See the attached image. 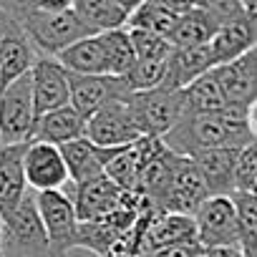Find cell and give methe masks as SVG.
Returning a JSON list of instances; mask_svg holds the SVG:
<instances>
[{
  "label": "cell",
  "instance_id": "ab89813d",
  "mask_svg": "<svg viewBox=\"0 0 257 257\" xmlns=\"http://www.w3.org/2000/svg\"><path fill=\"white\" fill-rule=\"evenodd\" d=\"M121 3L126 6V11H128V13H132L137 6H142V3H144V0H121Z\"/></svg>",
  "mask_w": 257,
  "mask_h": 257
},
{
  "label": "cell",
  "instance_id": "d590c367",
  "mask_svg": "<svg viewBox=\"0 0 257 257\" xmlns=\"http://www.w3.org/2000/svg\"><path fill=\"white\" fill-rule=\"evenodd\" d=\"M204 257H247L242 244H219V247H204Z\"/></svg>",
  "mask_w": 257,
  "mask_h": 257
},
{
  "label": "cell",
  "instance_id": "ee69618b",
  "mask_svg": "<svg viewBox=\"0 0 257 257\" xmlns=\"http://www.w3.org/2000/svg\"><path fill=\"white\" fill-rule=\"evenodd\" d=\"M106 257H132V254H121V252H108Z\"/></svg>",
  "mask_w": 257,
  "mask_h": 257
},
{
  "label": "cell",
  "instance_id": "7c38bea8",
  "mask_svg": "<svg viewBox=\"0 0 257 257\" xmlns=\"http://www.w3.org/2000/svg\"><path fill=\"white\" fill-rule=\"evenodd\" d=\"M26 179L33 192L63 189L71 182L61 147L33 139L26 149Z\"/></svg>",
  "mask_w": 257,
  "mask_h": 257
},
{
  "label": "cell",
  "instance_id": "ba28073f",
  "mask_svg": "<svg viewBox=\"0 0 257 257\" xmlns=\"http://www.w3.org/2000/svg\"><path fill=\"white\" fill-rule=\"evenodd\" d=\"M38 56L41 53L31 43L18 18L6 6H0V88L28 73L36 66Z\"/></svg>",
  "mask_w": 257,
  "mask_h": 257
},
{
  "label": "cell",
  "instance_id": "4dcf8cb0",
  "mask_svg": "<svg viewBox=\"0 0 257 257\" xmlns=\"http://www.w3.org/2000/svg\"><path fill=\"white\" fill-rule=\"evenodd\" d=\"M128 36H132L137 58H144V61H167L174 51V43L169 38L144 31V28H128Z\"/></svg>",
  "mask_w": 257,
  "mask_h": 257
},
{
  "label": "cell",
  "instance_id": "7a4b0ae2",
  "mask_svg": "<svg viewBox=\"0 0 257 257\" xmlns=\"http://www.w3.org/2000/svg\"><path fill=\"white\" fill-rule=\"evenodd\" d=\"M164 142L169 149L184 157H194L197 152L217 147H244L227 126L222 113H197V111H184L182 118L174 123V128L164 137Z\"/></svg>",
  "mask_w": 257,
  "mask_h": 257
},
{
  "label": "cell",
  "instance_id": "7bdbcfd3",
  "mask_svg": "<svg viewBox=\"0 0 257 257\" xmlns=\"http://www.w3.org/2000/svg\"><path fill=\"white\" fill-rule=\"evenodd\" d=\"M244 254H247V257H257V244H254V247H249Z\"/></svg>",
  "mask_w": 257,
  "mask_h": 257
},
{
  "label": "cell",
  "instance_id": "e0dca14e",
  "mask_svg": "<svg viewBox=\"0 0 257 257\" xmlns=\"http://www.w3.org/2000/svg\"><path fill=\"white\" fill-rule=\"evenodd\" d=\"M209 46H212L217 66L232 63L247 51H252L257 46V11H249L242 18L222 23Z\"/></svg>",
  "mask_w": 257,
  "mask_h": 257
},
{
  "label": "cell",
  "instance_id": "d6986e66",
  "mask_svg": "<svg viewBox=\"0 0 257 257\" xmlns=\"http://www.w3.org/2000/svg\"><path fill=\"white\" fill-rule=\"evenodd\" d=\"M83 137H88V118L68 103V106H61V108H53L38 116L33 139L61 147L66 142L83 139Z\"/></svg>",
  "mask_w": 257,
  "mask_h": 257
},
{
  "label": "cell",
  "instance_id": "e575fe53",
  "mask_svg": "<svg viewBox=\"0 0 257 257\" xmlns=\"http://www.w3.org/2000/svg\"><path fill=\"white\" fill-rule=\"evenodd\" d=\"M139 257H204V244L192 242V244H179V247H164V249L144 252Z\"/></svg>",
  "mask_w": 257,
  "mask_h": 257
},
{
  "label": "cell",
  "instance_id": "83f0119b",
  "mask_svg": "<svg viewBox=\"0 0 257 257\" xmlns=\"http://www.w3.org/2000/svg\"><path fill=\"white\" fill-rule=\"evenodd\" d=\"M103 48H106V58H108V73L111 76H126L134 68L137 51L132 43V36H128V28H113V31H103Z\"/></svg>",
  "mask_w": 257,
  "mask_h": 257
},
{
  "label": "cell",
  "instance_id": "8fae6325",
  "mask_svg": "<svg viewBox=\"0 0 257 257\" xmlns=\"http://www.w3.org/2000/svg\"><path fill=\"white\" fill-rule=\"evenodd\" d=\"M128 93L123 76H111V73H71V106L78 108L86 118L93 116L98 108H103L111 101H121Z\"/></svg>",
  "mask_w": 257,
  "mask_h": 257
},
{
  "label": "cell",
  "instance_id": "3957f363",
  "mask_svg": "<svg viewBox=\"0 0 257 257\" xmlns=\"http://www.w3.org/2000/svg\"><path fill=\"white\" fill-rule=\"evenodd\" d=\"M36 98L33 73H23L6 88H0V144H26L36 137Z\"/></svg>",
  "mask_w": 257,
  "mask_h": 257
},
{
  "label": "cell",
  "instance_id": "484cf974",
  "mask_svg": "<svg viewBox=\"0 0 257 257\" xmlns=\"http://www.w3.org/2000/svg\"><path fill=\"white\" fill-rule=\"evenodd\" d=\"M73 11L96 33L123 28L128 21V11L121 0H76Z\"/></svg>",
  "mask_w": 257,
  "mask_h": 257
},
{
  "label": "cell",
  "instance_id": "74e56055",
  "mask_svg": "<svg viewBox=\"0 0 257 257\" xmlns=\"http://www.w3.org/2000/svg\"><path fill=\"white\" fill-rule=\"evenodd\" d=\"M157 3H162L164 8H169V11L177 13V16H184V13H189L192 8H197V0H157Z\"/></svg>",
  "mask_w": 257,
  "mask_h": 257
},
{
  "label": "cell",
  "instance_id": "7402d4cb",
  "mask_svg": "<svg viewBox=\"0 0 257 257\" xmlns=\"http://www.w3.org/2000/svg\"><path fill=\"white\" fill-rule=\"evenodd\" d=\"M219 83L224 86L229 101L249 103L257 98V46L239 56L232 63H222L212 68Z\"/></svg>",
  "mask_w": 257,
  "mask_h": 257
},
{
  "label": "cell",
  "instance_id": "f546056e",
  "mask_svg": "<svg viewBox=\"0 0 257 257\" xmlns=\"http://www.w3.org/2000/svg\"><path fill=\"white\" fill-rule=\"evenodd\" d=\"M167 63H169V58L167 61H144V58H139L134 63V68L128 71L123 78H126V83H128V88H132V91L159 88L167 81Z\"/></svg>",
  "mask_w": 257,
  "mask_h": 257
},
{
  "label": "cell",
  "instance_id": "ffe728a7",
  "mask_svg": "<svg viewBox=\"0 0 257 257\" xmlns=\"http://www.w3.org/2000/svg\"><path fill=\"white\" fill-rule=\"evenodd\" d=\"M217 66L212 46H187V48H174L167 63V81L164 86L169 88H187L192 81H197L199 76L209 73Z\"/></svg>",
  "mask_w": 257,
  "mask_h": 257
},
{
  "label": "cell",
  "instance_id": "8d00e7d4",
  "mask_svg": "<svg viewBox=\"0 0 257 257\" xmlns=\"http://www.w3.org/2000/svg\"><path fill=\"white\" fill-rule=\"evenodd\" d=\"M33 3L46 13H66V11H73L76 0H33Z\"/></svg>",
  "mask_w": 257,
  "mask_h": 257
},
{
  "label": "cell",
  "instance_id": "4fadbf2b",
  "mask_svg": "<svg viewBox=\"0 0 257 257\" xmlns=\"http://www.w3.org/2000/svg\"><path fill=\"white\" fill-rule=\"evenodd\" d=\"M31 73L38 116L71 103V71L56 56H38Z\"/></svg>",
  "mask_w": 257,
  "mask_h": 257
},
{
  "label": "cell",
  "instance_id": "9c48e42d",
  "mask_svg": "<svg viewBox=\"0 0 257 257\" xmlns=\"http://www.w3.org/2000/svg\"><path fill=\"white\" fill-rule=\"evenodd\" d=\"M197 234L199 244L219 247V244H242L239 214L232 194H212L197 212Z\"/></svg>",
  "mask_w": 257,
  "mask_h": 257
},
{
  "label": "cell",
  "instance_id": "bcb514c9",
  "mask_svg": "<svg viewBox=\"0 0 257 257\" xmlns=\"http://www.w3.org/2000/svg\"><path fill=\"white\" fill-rule=\"evenodd\" d=\"M0 3H6V0H0Z\"/></svg>",
  "mask_w": 257,
  "mask_h": 257
},
{
  "label": "cell",
  "instance_id": "44dd1931",
  "mask_svg": "<svg viewBox=\"0 0 257 257\" xmlns=\"http://www.w3.org/2000/svg\"><path fill=\"white\" fill-rule=\"evenodd\" d=\"M239 149L242 147H217L197 152L192 157L212 194H234V169Z\"/></svg>",
  "mask_w": 257,
  "mask_h": 257
},
{
  "label": "cell",
  "instance_id": "f1b7e54d",
  "mask_svg": "<svg viewBox=\"0 0 257 257\" xmlns=\"http://www.w3.org/2000/svg\"><path fill=\"white\" fill-rule=\"evenodd\" d=\"M106 177H111L121 189L126 192H139L142 184V164H139V154L134 149V144L126 147H116L108 164H106Z\"/></svg>",
  "mask_w": 257,
  "mask_h": 257
},
{
  "label": "cell",
  "instance_id": "f6af8a7d",
  "mask_svg": "<svg viewBox=\"0 0 257 257\" xmlns=\"http://www.w3.org/2000/svg\"><path fill=\"white\" fill-rule=\"evenodd\" d=\"M252 194H254V197H257V184H254V189H252Z\"/></svg>",
  "mask_w": 257,
  "mask_h": 257
},
{
  "label": "cell",
  "instance_id": "30bf717a",
  "mask_svg": "<svg viewBox=\"0 0 257 257\" xmlns=\"http://www.w3.org/2000/svg\"><path fill=\"white\" fill-rule=\"evenodd\" d=\"M142 134L137 116L128 106V96L121 101H111L88 116V139L98 147H126L134 144Z\"/></svg>",
  "mask_w": 257,
  "mask_h": 257
},
{
  "label": "cell",
  "instance_id": "277c9868",
  "mask_svg": "<svg viewBox=\"0 0 257 257\" xmlns=\"http://www.w3.org/2000/svg\"><path fill=\"white\" fill-rule=\"evenodd\" d=\"M3 254L6 257H51V242L38 212L36 192H28L18 209L3 219Z\"/></svg>",
  "mask_w": 257,
  "mask_h": 257
},
{
  "label": "cell",
  "instance_id": "60d3db41",
  "mask_svg": "<svg viewBox=\"0 0 257 257\" xmlns=\"http://www.w3.org/2000/svg\"><path fill=\"white\" fill-rule=\"evenodd\" d=\"M0 257H6L3 254V214H0Z\"/></svg>",
  "mask_w": 257,
  "mask_h": 257
},
{
  "label": "cell",
  "instance_id": "8992f818",
  "mask_svg": "<svg viewBox=\"0 0 257 257\" xmlns=\"http://www.w3.org/2000/svg\"><path fill=\"white\" fill-rule=\"evenodd\" d=\"M36 202L48 232L51 257H68L73 249H78V227H81L73 197L66 189H48V192H36Z\"/></svg>",
  "mask_w": 257,
  "mask_h": 257
},
{
  "label": "cell",
  "instance_id": "4316f807",
  "mask_svg": "<svg viewBox=\"0 0 257 257\" xmlns=\"http://www.w3.org/2000/svg\"><path fill=\"white\" fill-rule=\"evenodd\" d=\"M177 23H179L177 13H172L169 8L157 3V0H144L142 6H137L132 13H128L126 28H144V31L159 33V36L172 41V36L177 31Z\"/></svg>",
  "mask_w": 257,
  "mask_h": 257
},
{
  "label": "cell",
  "instance_id": "6da1fadb",
  "mask_svg": "<svg viewBox=\"0 0 257 257\" xmlns=\"http://www.w3.org/2000/svg\"><path fill=\"white\" fill-rule=\"evenodd\" d=\"M0 6H6L18 18V23L23 26V31L28 33L31 43L36 46L41 56H58L76 41L96 33L83 23V18L76 11L46 13L33 0H6Z\"/></svg>",
  "mask_w": 257,
  "mask_h": 257
},
{
  "label": "cell",
  "instance_id": "d6a6232c",
  "mask_svg": "<svg viewBox=\"0 0 257 257\" xmlns=\"http://www.w3.org/2000/svg\"><path fill=\"white\" fill-rule=\"evenodd\" d=\"M254 184H257V139L239 149L234 169V192H252Z\"/></svg>",
  "mask_w": 257,
  "mask_h": 257
},
{
  "label": "cell",
  "instance_id": "836d02e7",
  "mask_svg": "<svg viewBox=\"0 0 257 257\" xmlns=\"http://www.w3.org/2000/svg\"><path fill=\"white\" fill-rule=\"evenodd\" d=\"M197 6L204 8L209 16H214L219 23H227V21H234L249 13L244 0H197Z\"/></svg>",
  "mask_w": 257,
  "mask_h": 257
},
{
  "label": "cell",
  "instance_id": "5b68a950",
  "mask_svg": "<svg viewBox=\"0 0 257 257\" xmlns=\"http://www.w3.org/2000/svg\"><path fill=\"white\" fill-rule=\"evenodd\" d=\"M128 106H132L137 123L144 137H167L174 123L187 111L184 93L179 88L159 86L152 91H134L128 93Z\"/></svg>",
  "mask_w": 257,
  "mask_h": 257
},
{
  "label": "cell",
  "instance_id": "f35d334b",
  "mask_svg": "<svg viewBox=\"0 0 257 257\" xmlns=\"http://www.w3.org/2000/svg\"><path fill=\"white\" fill-rule=\"evenodd\" d=\"M247 118H249V132H252V137L257 139V98L249 101V106H247Z\"/></svg>",
  "mask_w": 257,
  "mask_h": 257
},
{
  "label": "cell",
  "instance_id": "9a60e30c",
  "mask_svg": "<svg viewBox=\"0 0 257 257\" xmlns=\"http://www.w3.org/2000/svg\"><path fill=\"white\" fill-rule=\"evenodd\" d=\"M26 144H0V214L3 219L18 209L28 194L26 179Z\"/></svg>",
  "mask_w": 257,
  "mask_h": 257
},
{
  "label": "cell",
  "instance_id": "5bb4252c",
  "mask_svg": "<svg viewBox=\"0 0 257 257\" xmlns=\"http://www.w3.org/2000/svg\"><path fill=\"white\" fill-rule=\"evenodd\" d=\"M71 197H73L78 219L88 222V219H98V217H106L113 209H118L123 204L126 189H121L111 177L101 174V177H93V179L73 184Z\"/></svg>",
  "mask_w": 257,
  "mask_h": 257
},
{
  "label": "cell",
  "instance_id": "2e32d148",
  "mask_svg": "<svg viewBox=\"0 0 257 257\" xmlns=\"http://www.w3.org/2000/svg\"><path fill=\"white\" fill-rule=\"evenodd\" d=\"M199 242L197 234V219L194 214H182V212H154V217L147 224L144 232V252L164 249V247H179V244H192Z\"/></svg>",
  "mask_w": 257,
  "mask_h": 257
},
{
  "label": "cell",
  "instance_id": "52a82bcc",
  "mask_svg": "<svg viewBox=\"0 0 257 257\" xmlns=\"http://www.w3.org/2000/svg\"><path fill=\"white\" fill-rule=\"evenodd\" d=\"M212 197L197 162L192 157H184L177 162L169 182L162 187V192L152 199L157 207L164 212H182V214H194L207 199Z\"/></svg>",
  "mask_w": 257,
  "mask_h": 257
},
{
  "label": "cell",
  "instance_id": "d4e9b609",
  "mask_svg": "<svg viewBox=\"0 0 257 257\" xmlns=\"http://www.w3.org/2000/svg\"><path fill=\"white\" fill-rule=\"evenodd\" d=\"M219 21L214 16H209L204 8H192L189 13L179 16V23H177V31L172 36V43L174 48H187V46H204V43H212V38L217 36L219 31Z\"/></svg>",
  "mask_w": 257,
  "mask_h": 257
},
{
  "label": "cell",
  "instance_id": "1f68e13d",
  "mask_svg": "<svg viewBox=\"0 0 257 257\" xmlns=\"http://www.w3.org/2000/svg\"><path fill=\"white\" fill-rule=\"evenodd\" d=\"M239 214V229H242V247L244 252L257 244V197L252 192H234L232 194Z\"/></svg>",
  "mask_w": 257,
  "mask_h": 257
},
{
  "label": "cell",
  "instance_id": "603a6c76",
  "mask_svg": "<svg viewBox=\"0 0 257 257\" xmlns=\"http://www.w3.org/2000/svg\"><path fill=\"white\" fill-rule=\"evenodd\" d=\"M71 73H108V58L101 33L86 36L56 56Z\"/></svg>",
  "mask_w": 257,
  "mask_h": 257
},
{
  "label": "cell",
  "instance_id": "ac0fdd59",
  "mask_svg": "<svg viewBox=\"0 0 257 257\" xmlns=\"http://www.w3.org/2000/svg\"><path fill=\"white\" fill-rule=\"evenodd\" d=\"M113 149L116 147H98L88 137L61 144V152H63V159H66L71 182L78 184V182H86V179H93V177L106 174V164H108Z\"/></svg>",
  "mask_w": 257,
  "mask_h": 257
},
{
  "label": "cell",
  "instance_id": "b9f144b4",
  "mask_svg": "<svg viewBox=\"0 0 257 257\" xmlns=\"http://www.w3.org/2000/svg\"><path fill=\"white\" fill-rule=\"evenodd\" d=\"M244 6H247L249 11H257V0H244Z\"/></svg>",
  "mask_w": 257,
  "mask_h": 257
},
{
  "label": "cell",
  "instance_id": "cb8c5ba5",
  "mask_svg": "<svg viewBox=\"0 0 257 257\" xmlns=\"http://www.w3.org/2000/svg\"><path fill=\"white\" fill-rule=\"evenodd\" d=\"M182 93H184L187 111H197V113H219L229 103V96L219 83V78L214 76V71L192 81L187 88H182Z\"/></svg>",
  "mask_w": 257,
  "mask_h": 257
}]
</instances>
